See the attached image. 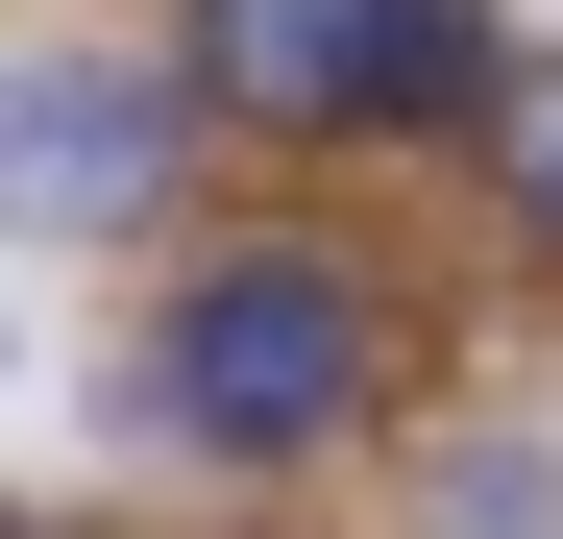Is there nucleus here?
<instances>
[{"label":"nucleus","instance_id":"7ed1b4c3","mask_svg":"<svg viewBox=\"0 0 563 539\" xmlns=\"http://www.w3.org/2000/svg\"><path fill=\"white\" fill-rule=\"evenodd\" d=\"M221 123H417V0H197Z\"/></svg>","mask_w":563,"mask_h":539},{"label":"nucleus","instance_id":"f03ea898","mask_svg":"<svg viewBox=\"0 0 563 539\" xmlns=\"http://www.w3.org/2000/svg\"><path fill=\"white\" fill-rule=\"evenodd\" d=\"M172 172H197V74H123V50H25L0 74V197L49 245H123Z\"/></svg>","mask_w":563,"mask_h":539},{"label":"nucleus","instance_id":"20e7f679","mask_svg":"<svg viewBox=\"0 0 563 539\" xmlns=\"http://www.w3.org/2000/svg\"><path fill=\"white\" fill-rule=\"evenodd\" d=\"M490 197L563 221V50H515V99H490Z\"/></svg>","mask_w":563,"mask_h":539},{"label":"nucleus","instance_id":"f257e3e1","mask_svg":"<svg viewBox=\"0 0 563 539\" xmlns=\"http://www.w3.org/2000/svg\"><path fill=\"white\" fill-rule=\"evenodd\" d=\"M367 417V295L295 245L197 270V295L147 319V441H221V466H319V441Z\"/></svg>","mask_w":563,"mask_h":539}]
</instances>
